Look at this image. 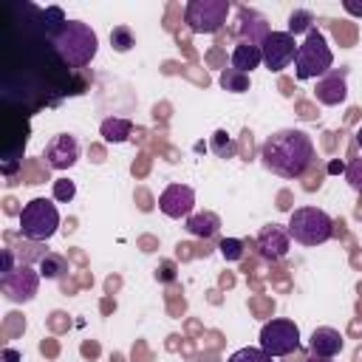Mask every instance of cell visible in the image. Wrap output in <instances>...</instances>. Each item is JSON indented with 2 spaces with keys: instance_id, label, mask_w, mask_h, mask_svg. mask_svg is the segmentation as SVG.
Here are the masks:
<instances>
[{
  "instance_id": "cb8c5ba5",
  "label": "cell",
  "mask_w": 362,
  "mask_h": 362,
  "mask_svg": "<svg viewBox=\"0 0 362 362\" xmlns=\"http://www.w3.org/2000/svg\"><path fill=\"white\" fill-rule=\"evenodd\" d=\"M345 178L351 184V189H356L362 195V158H354L348 167H345Z\"/></svg>"
},
{
  "instance_id": "2e32d148",
  "label": "cell",
  "mask_w": 362,
  "mask_h": 362,
  "mask_svg": "<svg viewBox=\"0 0 362 362\" xmlns=\"http://www.w3.org/2000/svg\"><path fill=\"white\" fill-rule=\"evenodd\" d=\"M99 133H102V139H105L107 144H122V141L130 139V133H133V122L124 119V116H107V119L102 122Z\"/></svg>"
},
{
  "instance_id": "8992f818",
  "label": "cell",
  "mask_w": 362,
  "mask_h": 362,
  "mask_svg": "<svg viewBox=\"0 0 362 362\" xmlns=\"http://www.w3.org/2000/svg\"><path fill=\"white\" fill-rule=\"evenodd\" d=\"M229 17L226 0H189L184 6V23L195 34H215L223 28Z\"/></svg>"
},
{
  "instance_id": "d6986e66",
  "label": "cell",
  "mask_w": 362,
  "mask_h": 362,
  "mask_svg": "<svg viewBox=\"0 0 362 362\" xmlns=\"http://www.w3.org/2000/svg\"><path fill=\"white\" fill-rule=\"evenodd\" d=\"M65 272H68V263H65L62 255L45 252V255L40 257V274H42L45 280H57V277H62Z\"/></svg>"
},
{
  "instance_id": "3957f363",
  "label": "cell",
  "mask_w": 362,
  "mask_h": 362,
  "mask_svg": "<svg viewBox=\"0 0 362 362\" xmlns=\"http://www.w3.org/2000/svg\"><path fill=\"white\" fill-rule=\"evenodd\" d=\"M334 65V54L328 48V40L322 31L311 28L305 34V40L297 45V57H294V76L300 82L305 79H317V76H325Z\"/></svg>"
},
{
  "instance_id": "7a4b0ae2",
  "label": "cell",
  "mask_w": 362,
  "mask_h": 362,
  "mask_svg": "<svg viewBox=\"0 0 362 362\" xmlns=\"http://www.w3.org/2000/svg\"><path fill=\"white\" fill-rule=\"evenodd\" d=\"M96 48H99V37L82 20H62L59 28L54 31V51L59 54L62 62L74 68L88 65L96 57Z\"/></svg>"
},
{
  "instance_id": "6da1fadb",
  "label": "cell",
  "mask_w": 362,
  "mask_h": 362,
  "mask_svg": "<svg viewBox=\"0 0 362 362\" xmlns=\"http://www.w3.org/2000/svg\"><path fill=\"white\" fill-rule=\"evenodd\" d=\"M260 161L280 178H300L314 161V141L305 130L297 127L277 130L263 141Z\"/></svg>"
},
{
  "instance_id": "4dcf8cb0",
  "label": "cell",
  "mask_w": 362,
  "mask_h": 362,
  "mask_svg": "<svg viewBox=\"0 0 362 362\" xmlns=\"http://www.w3.org/2000/svg\"><path fill=\"white\" fill-rule=\"evenodd\" d=\"M356 144H359V150H362V127L356 130Z\"/></svg>"
},
{
  "instance_id": "83f0119b",
  "label": "cell",
  "mask_w": 362,
  "mask_h": 362,
  "mask_svg": "<svg viewBox=\"0 0 362 362\" xmlns=\"http://www.w3.org/2000/svg\"><path fill=\"white\" fill-rule=\"evenodd\" d=\"M11 272H14V266H11V249H3V274L0 277H6Z\"/></svg>"
},
{
  "instance_id": "4fadbf2b",
  "label": "cell",
  "mask_w": 362,
  "mask_h": 362,
  "mask_svg": "<svg viewBox=\"0 0 362 362\" xmlns=\"http://www.w3.org/2000/svg\"><path fill=\"white\" fill-rule=\"evenodd\" d=\"M238 17H240V23H238V40L243 45H263V40L272 34L266 17L257 14L255 8H246V6L238 8Z\"/></svg>"
},
{
  "instance_id": "f546056e",
  "label": "cell",
  "mask_w": 362,
  "mask_h": 362,
  "mask_svg": "<svg viewBox=\"0 0 362 362\" xmlns=\"http://www.w3.org/2000/svg\"><path fill=\"white\" fill-rule=\"evenodd\" d=\"M6 362H17V351H11V348H6Z\"/></svg>"
},
{
  "instance_id": "ac0fdd59",
  "label": "cell",
  "mask_w": 362,
  "mask_h": 362,
  "mask_svg": "<svg viewBox=\"0 0 362 362\" xmlns=\"http://www.w3.org/2000/svg\"><path fill=\"white\" fill-rule=\"evenodd\" d=\"M221 229V218L215 212H198L187 218V232L195 238H212Z\"/></svg>"
},
{
  "instance_id": "44dd1931",
  "label": "cell",
  "mask_w": 362,
  "mask_h": 362,
  "mask_svg": "<svg viewBox=\"0 0 362 362\" xmlns=\"http://www.w3.org/2000/svg\"><path fill=\"white\" fill-rule=\"evenodd\" d=\"M110 45H113L119 54H124V51H130V48L136 45V37H133V31H130L127 25H116V28L110 31Z\"/></svg>"
},
{
  "instance_id": "30bf717a",
  "label": "cell",
  "mask_w": 362,
  "mask_h": 362,
  "mask_svg": "<svg viewBox=\"0 0 362 362\" xmlns=\"http://www.w3.org/2000/svg\"><path fill=\"white\" fill-rule=\"evenodd\" d=\"M42 158L51 170H68L79 158V141L71 133H57V136L48 139V144L42 150Z\"/></svg>"
},
{
  "instance_id": "d4e9b609",
  "label": "cell",
  "mask_w": 362,
  "mask_h": 362,
  "mask_svg": "<svg viewBox=\"0 0 362 362\" xmlns=\"http://www.w3.org/2000/svg\"><path fill=\"white\" fill-rule=\"evenodd\" d=\"M74 195H76V187H74L71 178H57L54 181V198L57 201H71Z\"/></svg>"
},
{
  "instance_id": "9a60e30c",
  "label": "cell",
  "mask_w": 362,
  "mask_h": 362,
  "mask_svg": "<svg viewBox=\"0 0 362 362\" xmlns=\"http://www.w3.org/2000/svg\"><path fill=\"white\" fill-rule=\"evenodd\" d=\"M342 345H345L342 334H339L337 328H331V325L314 328V331H311V339H308L311 356H322V359H334V356L342 351Z\"/></svg>"
},
{
  "instance_id": "5bb4252c",
  "label": "cell",
  "mask_w": 362,
  "mask_h": 362,
  "mask_svg": "<svg viewBox=\"0 0 362 362\" xmlns=\"http://www.w3.org/2000/svg\"><path fill=\"white\" fill-rule=\"evenodd\" d=\"M345 76H348L345 68L328 71V74L317 82V88H314L317 102H322V105H342V102L348 99V82H345Z\"/></svg>"
},
{
  "instance_id": "ffe728a7",
  "label": "cell",
  "mask_w": 362,
  "mask_h": 362,
  "mask_svg": "<svg viewBox=\"0 0 362 362\" xmlns=\"http://www.w3.org/2000/svg\"><path fill=\"white\" fill-rule=\"evenodd\" d=\"M218 82H221V88H223V90H229V93H243V90H249V74L235 71V68L221 71Z\"/></svg>"
},
{
  "instance_id": "7402d4cb",
  "label": "cell",
  "mask_w": 362,
  "mask_h": 362,
  "mask_svg": "<svg viewBox=\"0 0 362 362\" xmlns=\"http://www.w3.org/2000/svg\"><path fill=\"white\" fill-rule=\"evenodd\" d=\"M226 362H272V356L263 348H238Z\"/></svg>"
},
{
  "instance_id": "1f68e13d",
  "label": "cell",
  "mask_w": 362,
  "mask_h": 362,
  "mask_svg": "<svg viewBox=\"0 0 362 362\" xmlns=\"http://www.w3.org/2000/svg\"><path fill=\"white\" fill-rule=\"evenodd\" d=\"M308 362H331V359H322V356H311Z\"/></svg>"
},
{
  "instance_id": "8fae6325",
  "label": "cell",
  "mask_w": 362,
  "mask_h": 362,
  "mask_svg": "<svg viewBox=\"0 0 362 362\" xmlns=\"http://www.w3.org/2000/svg\"><path fill=\"white\" fill-rule=\"evenodd\" d=\"M195 206V192L187 184H170L161 195H158V209L167 218H189Z\"/></svg>"
},
{
  "instance_id": "5b68a950",
  "label": "cell",
  "mask_w": 362,
  "mask_h": 362,
  "mask_svg": "<svg viewBox=\"0 0 362 362\" xmlns=\"http://www.w3.org/2000/svg\"><path fill=\"white\" fill-rule=\"evenodd\" d=\"M59 229V212L48 198H31L20 212V235L28 240H48Z\"/></svg>"
},
{
  "instance_id": "277c9868",
  "label": "cell",
  "mask_w": 362,
  "mask_h": 362,
  "mask_svg": "<svg viewBox=\"0 0 362 362\" xmlns=\"http://www.w3.org/2000/svg\"><path fill=\"white\" fill-rule=\"evenodd\" d=\"M286 229H288V238H294L297 243H303V246H320V243L331 240L334 221L320 206H300V209L291 212Z\"/></svg>"
},
{
  "instance_id": "9c48e42d",
  "label": "cell",
  "mask_w": 362,
  "mask_h": 362,
  "mask_svg": "<svg viewBox=\"0 0 362 362\" xmlns=\"http://www.w3.org/2000/svg\"><path fill=\"white\" fill-rule=\"evenodd\" d=\"M40 277H42L40 272H34L31 266L20 263L11 274L0 277V286H3V294L11 303H28V300H34V294L40 288Z\"/></svg>"
},
{
  "instance_id": "7c38bea8",
  "label": "cell",
  "mask_w": 362,
  "mask_h": 362,
  "mask_svg": "<svg viewBox=\"0 0 362 362\" xmlns=\"http://www.w3.org/2000/svg\"><path fill=\"white\" fill-rule=\"evenodd\" d=\"M291 249V238H288V229L277 226V223H269L257 232V252L263 260L274 263V260H283Z\"/></svg>"
},
{
  "instance_id": "52a82bcc",
  "label": "cell",
  "mask_w": 362,
  "mask_h": 362,
  "mask_svg": "<svg viewBox=\"0 0 362 362\" xmlns=\"http://www.w3.org/2000/svg\"><path fill=\"white\" fill-rule=\"evenodd\" d=\"M260 348L269 356H288L291 351L300 348V328L294 320L286 317H274L269 322H263L260 328Z\"/></svg>"
},
{
  "instance_id": "e0dca14e",
  "label": "cell",
  "mask_w": 362,
  "mask_h": 362,
  "mask_svg": "<svg viewBox=\"0 0 362 362\" xmlns=\"http://www.w3.org/2000/svg\"><path fill=\"white\" fill-rule=\"evenodd\" d=\"M257 65H263V48L260 45H243V42H238L235 51H232V68L249 74Z\"/></svg>"
},
{
  "instance_id": "484cf974",
  "label": "cell",
  "mask_w": 362,
  "mask_h": 362,
  "mask_svg": "<svg viewBox=\"0 0 362 362\" xmlns=\"http://www.w3.org/2000/svg\"><path fill=\"white\" fill-rule=\"evenodd\" d=\"M221 255H223L226 260H240L243 243H240L238 238H223V240H221Z\"/></svg>"
},
{
  "instance_id": "ba28073f",
  "label": "cell",
  "mask_w": 362,
  "mask_h": 362,
  "mask_svg": "<svg viewBox=\"0 0 362 362\" xmlns=\"http://www.w3.org/2000/svg\"><path fill=\"white\" fill-rule=\"evenodd\" d=\"M260 48H263V65H266L272 74L288 68V65L294 62V57H297V42H294V37H291L288 31H272V34L263 40Z\"/></svg>"
},
{
  "instance_id": "603a6c76",
  "label": "cell",
  "mask_w": 362,
  "mask_h": 362,
  "mask_svg": "<svg viewBox=\"0 0 362 362\" xmlns=\"http://www.w3.org/2000/svg\"><path fill=\"white\" fill-rule=\"evenodd\" d=\"M308 34L311 31V11H291V17H288V34L294 37V34Z\"/></svg>"
},
{
  "instance_id": "4316f807",
  "label": "cell",
  "mask_w": 362,
  "mask_h": 362,
  "mask_svg": "<svg viewBox=\"0 0 362 362\" xmlns=\"http://www.w3.org/2000/svg\"><path fill=\"white\" fill-rule=\"evenodd\" d=\"M226 136H229L226 130H218V133H215V141H212V144H215V153H218L221 158H229V156L235 153V144H232V139H226Z\"/></svg>"
},
{
  "instance_id": "f1b7e54d",
  "label": "cell",
  "mask_w": 362,
  "mask_h": 362,
  "mask_svg": "<svg viewBox=\"0 0 362 362\" xmlns=\"http://www.w3.org/2000/svg\"><path fill=\"white\" fill-rule=\"evenodd\" d=\"M342 6H345V11H348V14H356V17H362V3H354V0H345Z\"/></svg>"
}]
</instances>
